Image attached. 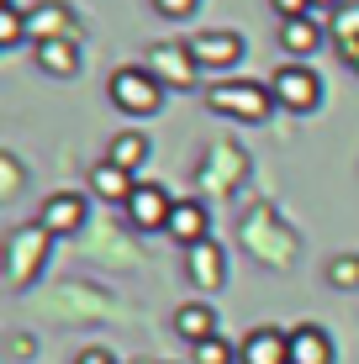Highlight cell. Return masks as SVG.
I'll return each mask as SVG.
<instances>
[{"mask_svg": "<svg viewBox=\"0 0 359 364\" xmlns=\"http://www.w3.org/2000/svg\"><path fill=\"white\" fill-rule=\"evenodd\" d=\"M206 106L232 122H264L275 111V95H269V85H254V80H222L206 90Z\"/></svg>", "mask_w": 359, "mask_h": 364, "instance_id": "obj_1", "label": "cell"}, {"mask_svg": "<svg viewBox=\"0 0 359 364\" xmlns=\"http://www.w3.org/2000/svg\"><path fill=\"white\" fill-rule=\"evenodd\" d=\"M106 95H111V106L127 111V117H154L159 100H164V85H159L148 69H117L111 85H106Z\"/></svg>", "mask_w": 359, "mask_h": 364, "instance_id": "obj_2", "label": "cell"}, {"mask_svg": "<svg viewBox=\"0 0 359 364\" xmlns=\"http://www.w3.org/2000/svg\"><path fill=\"white\" fill-rule=\"evenodd\" d=\"M269 95H275V106L306 117V111H317V100H323V80H317L306 64H280L269 74Z\"/></svg>", "mask_w": 359, "mask_h": 364, "instance_id": "obj_3", "label": "cell"}, {"mask_svg": "<svg viewBox=\"0 0 359 364\" xmlns=\"http://www.w3.org/2000/svg\"><path fill=\"white\" fill-rule=\"evenodd\" d=\"M148 74H154L164 90H191L195 85V74H201V64H195V53H191V43H154L148 48Z\"/></svg>", "mask_w": 359, "mask_h": 364, "instance_id": "obj_4", "label": "cell"}, {"mask_svg": "<svg viewBox=\"0 0 359 364\" xmlns=\"http://www.w3.org/2000/svg\"><path fill=\"white\" fill-rule=\"evenodd\" d=\"M127 222L138 232H169V211H175V200H169L164 185H154V180H138V191H132L127 206Z\"/></svg>", "mask_w": 359, "mask_h": 364, "instance_id": "obj_5", "label": "cell"}, {"mask_svg": "<svg viewBox=\"0 0 359 364\" xmlns=\"http://www.w3.org/2000/svg\"><path fill=\"white\" fill-rule=\"evenodd\" d=\"M37 222H43V228L53 232V237L80 232L85 222H90V200H85V196H74V191H58V196H48V200H43Z\"/></svg>", "mask_w": 359, "mask_h": 364, "instance_id": "obj_6", "label": "cell"}, {"mask_svg": "<svg viewBox=\"0 0 359 364\" xmlns=\"http://www.w3.org/2000/svg\"><path fill=\"white\" fill-rule=\"evenodd\" d=\"M238 364H291V333L286 328H249L238 343Z\"/></svg>", "mask_w": 359, "mask_h": 364, "instance_id": "obj_7", "label": "cell"}, {"mask_svg": "<svg viewBox=\"0 0 359 364\" xmlns=\"http://www.w3.org/2000/svg\"><path fill=\"white\" fill-rule=\"evenodd\" d=\"M191 53L201 69H232L243 58V37L238 32H195L191 37Z\"/></svg>", "mask_w": 359, "mask_h": 364, "instance_id": "obj_8", "label": "cell"}, {"mask_svg": "<svg viewBox=\"0 0 359 364\" xmlns=\"http://www.w3.org/2000/svg\"><path fill=\"white\" fill-rule=\"evenodd\" d=\"M48 232L43 222H32V228H21L16 237H11V259H16V269H11V285H27L32 280V264H43L48 259Z\"/></svg>", "mask_w": 359, "mask_h": 364, "instance_id": "obj_9", "label": "cell"}, {"mask_svg": "<svg viewBox=\"0 0 359 364\" xmlns=\"http://www.w3.org/2000/svg\"><path fill=\"white\" fill-rule=\"evenodd\" d=\"M185 274H191V285H201V291H217V285L227 280V254L206 237V243L185 248Z\"/></svg>", "mask_w": 359, "mask_h": 364, "instance_id": "obj_10", "label": "cell"}, {"mask_svg": "<svg viewBox=\"0 0 359 364\" xmlns=\"http://www.w3.org/2000/svg\"><path fill=\"white\" fill-rule=\"evenodd\" d=\"M169 237H175L180 248H195L212 237V217H206L201 200H175V211H169Z\"/></svg>", "mask_w": 359, "mask_h": 364, "instance_id": "obj_11", "label": "cell"}, {"mask_svg": "<svg viewBox=\"0 0 359 364\" xmlns=\"http://www.w3.org/2000/svg\"><path fill=\"white\" fill-rule=\"evenodd\" d=\"M291 364H333V338L317 322L291 328Z\"/></svg>", "mask_w": 359, "mask_h": 364, "instance_id": "obj_12", "label": "cell"}, {"mask_svg": "<svg viewBox=\"0 0 359 364\" xmlns=\"http://www.w3.org/2000/svg\"><path fill=\"white\" fill-rule=\"evenodd\" d=\"M175 333L191 348L206 343V338H217V306H206V301H185V306L175 311Z\"/></svg>", "mask_w": 359, "mask_h": 364, "instance_id": "obj_13", "label": "cell"}, {"mask_svg": "<svg viewBox=\"0 0 359 364\" xmlns=\"http://www.w3.org/2000/svg\"><path fill=\"white\" fill-rule=\"evenodd\" d=\"M90 191L101 196V200H111V206H127L132 191H138V180H132L127 169H117L111 159H101V164L90 169Z\"/></svg>", "mask_w": 359, "mask_h": 364, "instance_id": "obj_14", "label": "cell"}, {"mask_svg": "<svg viewBox=\"0 0 359 364\" xmlns=\"http://www.w3.org/2000/svg\"><path fill=\"white\" fill-rule=\"evenodd\" d=\"M317 43H323V27H317V16L280 21V48H286V53H296V64H301L306 53H317Z\"/></svg>", "mask_w": 359, "mask_h": 364, "instance_id": "obj_15", "label": "cell"}, {"mask_svg": "<svg viewBox=\"0 0 359 364\" xmlns=\"http://www.w3.org/2000/svg\"><path fill=\"white\" fill-rule=\"evenodd\" d=\"M37 64L48 74H58V80H69L74 69H80V48H74V37H48V43H37Z\"/></svg>", "mask_w": 359, "mask_h": 364, "instance_id": "obj_16", "label": "cell"}, {"mask_svg": "<svg viewBox=\"0 0 359 364\" xmlns=\"http://www.w3.org/2000/svg\"><path fill=\"white\" fill-rule=\"evenodd\" d=\"M333 43H338V53L349 58H359V0H343L338 11H333Z\"/></svg>", "mask_w": 359, "mask_h": 364, "instance_id": "obj_17", "label": "cell"}, {"mask_svg": "<svg viewBox=\"0 0 359 364\" xmlns=\"http://www.w3.org/2000/svg\"><path fill=\"white\" fill-rule=\"evenodd\" d=\"M106 159H111L117 169L138 174L143 159H148V137H143V132H117V137H111V148H106Z\"/></svg>", "mask_w": 359, "mask_h": 364, "instance_id": "obj_18", "label": "cell"}, {"mask_svg": "<svg viewBox=\"0 0 359 364\" xmlns=\"http://www.w3.org/2000/svg\"><path fill=\"white\" fill-rule=\"evenodd\" d=\"M191 364H238V343H227V338H206V343L191 348Z\"/></svg>", "mask_w": 359, "mask_h": 364, "instance_id": "obj_19", "label": "cell"}, {"mask_svg": "<svg viewBox=\"0 0 359 364\" xmlns=\"http://www.w3.org/2000/svg\"><path fill=\"white\" fill-rule=\"evenodd\" d=\"M32 27H37V43H48V37H69V16H64V6H37Z\"/></svg>", "mask_w": 359, "mask_h": 364, "instance_id": "obj_20", "label": "cell"}, {"mask_svg": "<svg viewBox=\"0 0 359 364\" xmlns=\"http://www.w3.org/2000/svg\"><path fill=\"white\" fill-rule=\"evenodd\" d=\"M21 37H27V11L0 6V48H16Z\"/></svg>", "mask_w": 359, "mask_h": 364, "instance_id": "obj_21", "label": "cell"}, {"mask_svg": "<svg viewBox=\"0 0 359 364\" xmlns=\"http://www.w3.org/2000/svg\"><path fill=\"white\" fill-rule=\"evenodd\" d=\"M328 280L338 285V291H354V285H359V254H343V259H333Z\"/></svg>", "mask_w": 359, "mask_h": 364, "instance_id": "obj_22", "label": "cell"}, {"mask_svg": "<svg viewBox=\"0 0 359 364\" xmlns=\"http://www.w3.org/2000/svg\"><path fill=\"white\" fill-rule=\"evenodd\" d=\"M195 6H201V0H154V11H159V16H169V21L195 16Z\"/></svg>", "mask_w": 359, "mask_h": 364, "instance_id": "obj_23", "label": "cell"}, {"mask_svg": "<svg viewBox=\"0 0 359 364\" xmlns=\"http://www.w3.org/2000/svg\"><path fill=\"white\" fill-rule=\"evenodd\" d=\"M269 11L280 21H296V16H312V0H269Z\"/></svg>", "mask_w": 359, "mask_h": 364, "instance_id": "obj_24", "label": "cell"}, {"mask_svg": "<svg viewBox=\"0 0 359 364\" xmlns=\"http://www.w3.org/2000/svg\"><path fill=\"white\" fill-rule=\"evenodd\" d=\"M74 364H117V354H111V348H85Z\"/></svg>", "mask_w": 359, "mask_h": 364, "instance_id": "obj_25", "label": "cell"}, {"mask_svg": "<svg viewBox=\"0 0 359 364\" xmlns=\"http://www.w3.org/2000/svg\"><path fill=\"white\" fill-rule=\"evenodd\" d=\"M338 6H343V0H312V11H328V16H333Z\"/></svg>", "mask_w": 359, "mask_h": 364, "instance_id": "obj_26", "label": "cell"}, {"mask_svg": "<svg viewBox=\"0 0 359 364\" xmlns=\"http://www.w3.org/2000/svg\"><path fill=\"white\" fill-rule=\"evenodd\" d=\"M349 69H354V74H359V58H354V64H349Z\"/></svg>", "mask_w": 359, "mask_h": 364, "instance_id": "obj_27", "label": "cell"}]
</instances>
